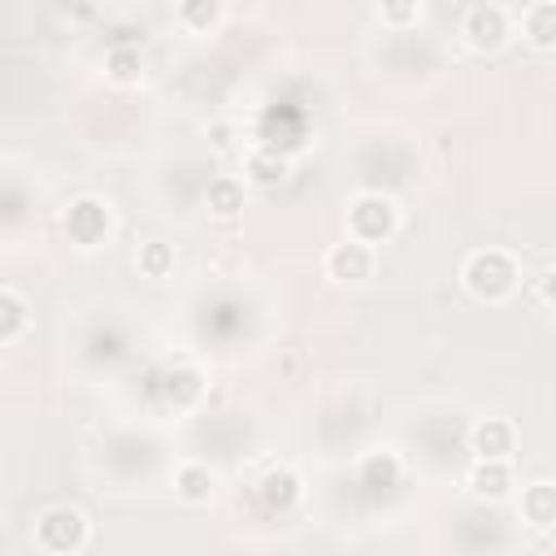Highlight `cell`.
Masks as SVG:
<instances>
[{"label":"cell","instance_id":"6da1fadb","mask_svg":"<svg viewBox=\"0 0 556 556\" xmlns=\"http://www.w3.org/2000/svg\"><path fill=\"white\" fill-rule=\"evenodd\" d=\"M460 278H465L469 295H473V300H486V304H500V300H508V295L517 291V265H513V256L500 252V248L473 252V256L465 261Z\"/></svg>","mask_w":556,"mask_h":556},{"label":"cell","instance_id":"7a4b0ae2","mask_svg":"<svg viewBox=\"0 0 556 556\" xmlns=\"http://www.w3.org/2000/svg\"><path fill=\"white\" fill-rule=\"evenodd\" d=\"M395 230H400V208H395L391 195L369 191V195H356L348 204V235L352 239H361V243L374 248V243H387Z\"/></svg>","mask_w":556,"mask_h":556},{"label":"cell","instance_id":"3957f363","mask_svg":"<svg viewBox=\"0 0 556 556\" xmlns=\"http://www.w3.org/2000/svg\"><path fill=\"white\" fill-rule=\"evenodd\" d=\"M35 543L52 556H74L87 547V517L70 504H52L35 521Z\"/></svg>","mask_w":556,"mask_h":556},{"label":"cell","instance_id":"277c9868","mask_svg":"<svg viewBox=\"0 0 556 556\" xmlns=\"http://www.w3.org/2000/svg\"><path fill=\"white\" fill-rule=\"evenodd\" d=\"M61 226H65L70 243H78V248H96V243H104V235L113 230V213H109L104 200H96V195H78V200L65 208Z\"/></svg>","mask_w":556,"mask_h":556},{"label":"cell","instance_id":"5b68a950","mask_svg":"<svg viewBox=\"0 0 556 556\" xmlns=\"http://www.w3.org/2000/svg\"><path fill=\"white\" fill-rule=\"evenodd\" d=\"M460 35H465V43H469L473 52H495V48L508 43L513 22H508V13H504L500 4H478V9L465 13Z\"/></svg>","mask_w":556,"mask_h":556},{"label":"cell","instance_id":"8992f818","mask_svg":"<svg viewBox=\"0 0 556 556\" xmlns=\"http://www.w3.org/2000/svg\"><path fill=\"white\" fill-rule=\"evenodd\" d=\"M326 274H330V282H339V287H361V282L374 274V248L348 235L343 243H334V248L326 252Z\"/></svg>","mask_w":556,"mask_h":556},{"label":"cell","instance_id":"52a82bcc","mask_svg":"<svg viewBox=\"0 0 556 556\" xmlns=\"http://www.w3.org/2000/svg\"><path fill=\"white\" fill-rule=\"evenodd\" d=\"M513 447H517V430L504 417H482L469 430V452L482 456V460H508Z\"/></svg>","mask_w":556,"mask_h":556},{"label":"cell","instance_id":"ba28073f","mask_svg":"<svg viewBox=\"0 0 556 556\" xmlns=\"http://www.w3.org/2000/svg\"><path fill=\"white\" fill-rule=\"evenodd\" d=\"M469 491H473L478 500H504V495L513 491V469H508V460H482V456H473Z\"/></svg>","mask_w":556,"mask_h":556},{"label":"cell","instance_id":"9c48e42d","mask_svg":"<svg viewBox=\"0 0 556 556\" xmlns=\"http://www.w3.org/2000/svg\"><path fill=\"white\" fill-rule=\"evenodd\" d=\"M521 35L539 52H556V0H539L521 17Z\"/></svg>","mask_w":556,"mask_h":556},{"label":"cell","instance_id":"30bf717a","mask_svg":"<svg viewBox=\"0 0 556 556\" xmlns=\"http://www.w3.org/2000/svg\"><path fill=\"white\" fill-rule=\"evenodd\" d=\"M300 478L291 473V469H269L265 478H261V504L269 508V513H291L295 504H300Z\"/></svg>","mask_w":556,"mask_h":556},{"label":"cell","instance_id":"8fae6325","mask_svg":"<svg viewBox=\"0 0 556 556\" xmlns=\"http://www.w3.org/2000/svg\"><path fill=\"white\" fill-rule=\"evenodd\" d=\"M521 517L534 530H552L556 526V482H530L521 491Z\"/></svg>","mask_w":556,"mask_h":556},{"label":"cell","instance_id":"7c38bea8","mask_svg":"<svg viewBox=\"0 0 556 556\" xmlns=\"http://www.w3.org/2000/svg\"><path fill=\"white\" fill-rule=\"evenodd\" d=\"M174 491H178L182 504H208L213 500V473H208V465H195V460L178 465L174 469Z\"/></svg>","mask_w":556,"mask_h":556},{"label":"cell","instance_id":"4fadbf2b","mask_svg":"<svg viewBox=\"0 0 556 556\" xmlns=\"http://www.w3.org/2000/svg\"><path fill=\"white\" fill-rule=\"evenodd\" d=\"M200 395H204V378H200V369L182 365V369H169V374H165V400H169L174 408H195Z\"/></svg>","mask_w":556,"mask_h":556},{"label":"cell","instance_id":"5bb4252c","mask_svg":"<svg viewBox=\"0 0 556 556\" xmlns=\"http://www.w3.org/2000/svg\"><path fill=\"white\" fill-rule=\"evenodd\" d=\"M204 204L213 217H239L243 213V182L239 178H213L204 187Z\"/></svg>","mask_w":556,"mask_h":556},{"label":"cell","instance_id":"9a60e30c","mask_svg":"<svg viewBox=\"0 0 556 556\" xmlns=\"http://www.w3.org/2000/svg\"><path fill=\"white\" fill-rule=\"evenodd\" d=\"M26 321H30L26 300H22L13 287H4V291H0V343H4V348L17 343V339L26 334Z\"/></svg>","mask_w":556,"mask_h":556},{"label":"cell","instance_id":"2e32d148","mask_svg":"<svg viewBox=\"0 0 556 556\" xmlns=\"http://www.w3.org/2000/svg\"><path fill=\"white\" fill-rule=\"evenodd\" d=\"M400 482V456L395 452H369L361 460V486L369 491H391Z\"/></svg>","mask_w":556,"mask_h":556},{"label":"cell","instance_id":"e0dca14e","mask_svg":"<svg viewBox=\"0 0 556 556\" xmlns=\"http://www.w3.org/2000/svg\"><path fill=\"white\" fill-rule=\"evenodd\" d=\"M248 178L256 182V187H278L282 178H287V156L278 152V148H261V152H252L248 156Z\"/></svg>","mask_w":556,"mask_h":556},{"label":"cell","instance_id":"ac0fdd59","mask_svg":"<svg viewBox=\"0 0 556 556\" xmlns=\"http://www.w3.org/2000/svg\"><path fill=\"white\" fill-rule=\"evenodd\" d=\"M178 22L191 35H208L222 22V0H178Z\"/></svg>","mask_w":556,"mask_h":556},{"label":"cell","instance_id":"d6986e66","mask_svg":"<svg viewBox=\"0 0 556 556\" xmlns=\"http://www.w3.org/2000/svg\"><path fill=\"white\" fill-rule=\"evenodd\" d=\"M135 265H139V274H143V278H165V274L174 269V243H161V239L139 243Z\"/></svg>","mask_w":556,"mask_h":556},{"label":"cell","instance_id":"ffe728a7","mask_svg":"<svg viewBox=\"0 0 556 556\" xmlns=\"http://www.w3.org/2000/svg\"><path fill=\"white\" fill-rule=\"evenodd\" d=\"M104 74H109L117 87H135L139 74H143V61H139L135 48H113V52L104 56Z\"/></svg>","mask_w":556,"mask_h":556},{"label":"cell","instance_id":"44dd1931","mask_svg":"<svg viewBox=\"0 0 556 556\" xmlns=\"http://www.w3.org/2000/svg\"><path fill=\"white\" fill-rule=\"evenodd\" d=\"M417 0H378V17H382V26H395V30H404V26H413L417 22Z\"/></svg>","mask_w":556,"mask_h":556},{"label":"cell","instance_id":"7402d4cb","mask_svg":"<svg viewBox=\"0 0 556 556\" xmlns=\"http://www.w3.org/2000/svg\"><path fill=\"white\" fill-rule=\"evenodd\" d=\"M539 295H543V304L556 308V269H547V274L539 278Z\"/></svg>","mask_w":556,"mask_h":556}]
</instances>
